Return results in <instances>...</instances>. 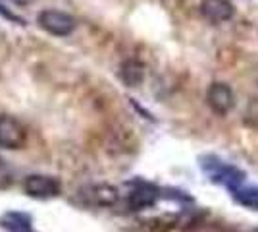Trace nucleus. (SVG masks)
Segmentation results:
<instances>
[{
  "label": "nucleus",
  "instance_id": "nucleus-1",
  "mask_svg": "<svg viewBox=\"0 0 258 232\" xmlns=\"http://www.w3.org/2000/svg\"><path fill=\"white\" fill-rule=\"evenodd\" d=\"M37 23L43 27L46 33L54 35V37H68L76 31L77 22L76 18L68 12L54 10V8H46L41 10L37 16Z\"/></svg>",
  "mask_w": 258,
  "mask_h": 232
},
{
  "label": "nucleus",
  "instance_id": "nucleus-2",
  "mask_svg": "<svg viewBox=\"0 0 258 232\" xmlns=\"http://www.w3.org/2000/svg\"><path fill=\"white\" fill-rule=\"evenodd\" d=\"M25 128L10 114H0V147L20 149L25 144Z\"/></svg>",
  "mask_w": 258,
  "mask_h": 232
},
{
  "label": "nucleus",
  "instance_id": "nucleus-3",
  "mask_svg": "<svg viewBox=\"0 0 258 232\" xmlns=\"http://www.w3.org/2000/svg\"><path fill=\"white\" fill-rule=\"evenodd\" d=\"M79 199L87 205L108 207L118 201V190L114 186H108V184H93V186L79 190Z\"/></svg>",
  "mask_w": 258,
  "mask_h": 232
},
{
  "label": "nucleus",
  "instance_id": "nucleus-4",
  "mask_svg": "<svg viewBox=\"0 0 258 232\" xmlns=\"http://www.w3.org/2000/svg\"><path fill=\"white\" fill-rule=\"evenodd\" d=\"M206 103L208 107L216 112V114H227V112L233 109L235 105V97H233V91L227 83H222V81H216L208 87V93H206Z\"/></svg>",
  "mask_w": 258,
  "mask_h": 232
},
{
  "label": "nucleus",
  "instance_id": "nucleus-5",
  "mask_svg": "<svg viewBox=\"0 0 258 232\" xmlns=\"http://www.w3.org/2000/svg\"><path fill=\"white\" fill-rule=\"evenodd\" d=\"M23 188L29 196H35V198H50V196H58L60 182L52 176L31 174L23 180Z\"/></svg>",
  "mask_w": 258,
  "mask_h": 232
},
{
  "label": "nucleus",
  "instance_id": "nucleus-6",
  "mask_svg": "<svg viewBox=\"0 0 258 232\" xmlns=\"http://www.w3.org/2000/svg\"><path fill=\"white\" fill-rule=\"evenodd\" d=\"M208 174L212 176V180L224 184L226 188H229L231 192L237 188H241L243 180H245V172H241L239 168L226 163H210V168H206Z\"/></svg>",
  "mask_w": 258,
  "mask_h": 232
},
{
  "label": "nucleus",
  "instance_id": "nucleus-7",
  "mask_svg": "<svg viewBox=\"0 0 258 232\" xmlns=\"http://www.w3.org/2000/svg\"><path fill=\"white\" fill-rule=\"evenodd\" d=\"M201 12L208 22L218 25V23L229 22L235 16V6L229 0H203Z\"/></svg>",
  "mask_w": 258,
  "mask_h": 232
},
{
  "label": "nucleus",
  "instance_id": "nucleus-8",
  "mask_svg": "<svg viewBox=\"0 0 258 232\" xmlns=\"http://www.w3.org/2000/svg\"><path fill=\"white\" fill-rule=\"evenodd\" d=\"M119 77L123 79V83L127 87H137L145 77V68L137 60H125L119 70Z\"/></svg>",
  "mask_w": 258,
  "mask_h": 232
},
{
  "label": "nucleus",
  "instance_id": "nucleus-9",
  "mask_svg": "<svg viewBox=\"0 0 258 232\" xmlns=\"http://www.w3.org/2000/svg\"><path fill=\"white\" fill-rule=\"evenodd\" d=\"M233 198L237 203L258 211V188H237L233 190Z\"/></svg>",
  "mask_w": 258,
  "mask_h": 232
},
{
  "label": "nucleus",
  "instance_id": "nucleus-10",
  "mask_svg": "<svg viewBox=\"0 0 258 232\" xmlns=\"http://www.w3.org/2000/svg\"><path fill=\"white\" fill-rule=\"evenodd\" d=\"M10 182H12L10 168H8L6 163L0 159V186H2V188H4V186H10Z\"/></svg>",
  "mask_w": 258,
  "mask_h": 232
},
{
  "label": "nucleus",
  "instance_id": "nucleus-11",
  "mask_svg": "<svg viewBox=\"0 0 258 232\" xmlns=\"http://www.w3.org/2000/svg\"><path fill=\"white\" fill-rule=\"evenodd\" d=\"M0 16H4V18H8V20H10V22L23 23V20H22V18H18V16H16V14H12L10 10H4V8H2V6H0Z\"/></svg>",
  "mask_w": 258,
  "mask_h": 232
},
{
  "label": "nucleus",
  "instance_id": "nucleus-12",
  "mask_svg": "<svg viewBox=\"0 0 258 232\" xmlns=\"http://www.w3.org/2000/svg\"><path fill=\"white\" fill-rule=\"evenodd\" d=\"M12 2H14V4H20V6H22V4H29L31 0H12Z\"/></svg>",
  "mask_w": 258,
  "mask_h": 232
}]
</instances>
